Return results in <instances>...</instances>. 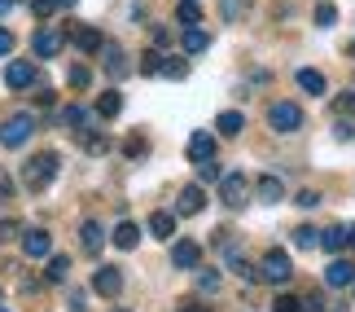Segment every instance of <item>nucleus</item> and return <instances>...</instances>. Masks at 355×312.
I'll return each instance as SVG.
<instances>
[{"instance_id": "nucleus-38", "label": "nucleus", "mask_w": 355, "mask_h": 312, "mask_svg": "<svg viewBox=\"0 0 355 312\" xmlns=\"http://www.w3.org/2000/svg\"><path fill=\"white\" fill-rule=\"evenodd\" d=\"M198 176H202V181H220L224 172H220V163H215V158H202L198 163Z\"/></svg>"}, {"instance_id": "nucleus-5", "label": "nucleus", "mask_w": 355, "mask_h": 312, "mask_svg": "<svg viewBox=\"0 0 355 312\" xmlns=\"http://www.w3.org/2000/svg\"><path fill=\"white\" fill-rule=\"evenodd\" d=\"M220 198L228 211H241L245 202H250V185H245V176L233 172V176H220Z\"/></svg>"}, {"instance_id": "nucleus-51", "label": "nucleus", "mask_w": 355, "mask_h": 312, "mask_svg": "<svg viewBox=\"0 0 355 312\" xmlns=\"http://www.w3.org/2000/svg\"><path fill=\"white\" fill-rule=\"evenodd\" d=\"M351 58H355V44H351Z\"/></svg>"}, {"instance_id": "nucleus-48", "label": "nucleus", "mask_w": 355, "mask_h": 312, "mask_svg": "<svg viewBox=\"0 0 355 312\" xmlns=\"http://www.w3.org/2000/svg\"><path fill=\"white\" fill-rule=\"evenodd\" d=\"M347 247L355 251V224H347Z\"/></svg>"}, {"instance_id": "nucleus-7", "label": "nucleus", "mask_w": 355, "mask_h": 312, "mask_svg": "<svg viewBox=\"0 0 355 312\" xmlns=\"http://www.w3.org/2000/svg\"><path fill=\"white\" fill-rule=\"evenodd\" d=\"M22 255H26V260H49V255H53L49 229H22Z\"/></svg>"}, {"instance_id": "nucleus-49", "label": "nucleus", "mask_w": 355, "mask_h": 312, "mask_svg": "<svg viewBox=\"0 0 355 312\" xmlns=\"http://www.w3.org/2000/svg\"><path fill=\"white\" fill-rule=\"evenodd\" d=\"M79 5V0H58V9H75Z\"/></svg>"}, {"instance_id": "nucleus-26", "label": "nucleus", "mask_w": 355, "mask_h": 312, "mask_svg": "<svg viewBox=\"0 0 355 312\" xmlns=\"http://www.w3.org/2000/svg\"><path fill=\"white\" fill-rule=\"evenodd\" d=\"M290 242L298 251H311V247H320V229H311V224H298L294 233H290Z\"/></svg>"}, {"instance_id": "nucleus-15", "label": "nucleus", "mask_w": 355, "mask_h": 312, "mask_svg": "<svg viewBox=\"0 0 355 312\" xmlns=\"http://www.w3.org/2000/svg\"><path fill=\"white\" fill-rule=\"evenodd\" d=\"M79 247H84L88 255H97L105 247V229L97 220H84V224H79Z\"/></svg>"}, {"instance_id": "nucleus-42", "label": "nucleus", "mask_w": 355, "mask_h": 312, "mask_svg": "<svg viewBox=\"0 0 355 312\" xmlns=\"http://www.w3.org/2000/svg\"><path fill=\"white\" fill-rule=\"evenodd\" d=\"M53 9H58V0H31V13H35V18H49Z\"/></svg>"}, {"instance_id": "nucleus-2", "label": "nucleus", "mask_w": 355, "mask_h": 312, "mask_svg": "<svg viewBox=\"0 0 355 312\" xmlns=\"http://www.w3.org/2000/svg\"><path fill=\"white\" fill-rule=\"evenodd\" d=\"M268 128L281 132V137L298 132V128H303V106H294V101H272V106H268Z\"/></svg>"}, {"instance_id": "nucleus-10", "label": "nucleus", "mask_w": 355, "mask_h": 312, "mask_svg": "<svg viewBox=\"0 0 355 312\" xmlns=\"http://www.w3.org/2000/svg\"><path fill=\"white\" fill-rule=\"evenodd\" d=\"M171 264H175V268H189V273H193V268L202 264V247H198L193 238L171 242Z\"/></svg>"}, {"instance_id": "nucleus-24", "label": "nucleus", "mask_w": 355, "mask_h": 312, "mask_svg": "<svg viewBox=\"0 0 355 312\" xmlns=\"http://www.w3.org/2000/svg\"><path fill=\"white\" fill-rule=\"evenodd\" d=\"M215 128H220V137H241L245 115H241V110H224L220 119H215Z\"/></svg>"}, {"instance_id": "nucleus-37", "label": "nucleus", "mask_w": 355, "mask_h": 312, "mask_svg": "<svg viewBox=\"0 0 355 312\" xmlns=\"http://www.w3.org/2000/svg\"><path fill=\"white\" fill-rule=\"evenodd\" d=\"M334 22H338V5L320 0V5H316V26H334Z\"/></svg>"}, {"instance_id": "nucleus-8", "label": "nucleus", "mask_w": 355, "mask_h": 312, "mask_svg": "<svg viewBox=\"0 0 355 312\" xmlns=\"http://www.w3.org/2000/svg\"><path fill=\"white\" fill-rule=\"evenodd\" d=\"M324 286H334V290L355 286V260H343V255H334L329 268H324Z\"/></svg>"}, {"instance_id": "nucleus-18", "label": "nucleus", "mask_w": 355, "mask_h": 312, "mask_svg": "<svg viewBox=\"0 0 355 312\" xmlns=\"http://www.w3.org/2000/svg\"><path fill=\"white\" fill-rule=\"evenodd\" d=\"M110 242H114L119 251H136V242H141V229H136L132 220H119L114 233H110Z\"/></svg>"}, {"instance_id": "nucleus-43", "label": "nucleus", "mask_w": 355, "mask_h": 312, "mask_svg": "<svg viewBox=\"0 0 355 312\" xmlns=\"http://www.w3.org/2000/svg\"><path fill=\"white\" fill-rule=\"evenodd\" d=\"M22 229H18V220H0V242H9V238H18Z\"/></svg>"}, {"instance_id": "nucleus-27", "label": "nucleus", "mask_w": 355, "mask_h": 312, "mask_svg": "<svg viewBox=\"0 0 355 312\" xmlns=\"http://www.w3.org/2000/svg\"><path fill=\"white\" fill-rule=\"evenodd\" d=\"M193 273H198V295H220V286H224V281H220V273H215V268H193Z\"/></svg>"}, {"instance_id": "nucleus-20", "label": "nucleus", "mask_w": 355, "mask_h": 312, "mask_svg": "<svg viewBox=\"0 0 355 312\" xmlns=\"http://www.w3.org/2000/svg\"><path fill=\"white\" fill-rule=\"evenodd\" d=\"M180 44H184L189 58H198V53H207V49H211V35L202 31V26H184V40H180Z\"/></svg>"}, {"instance_id": "nucleus-34", "label": "nucleus", "mask_w": 355, "mask_h": 312, "mask_svg": "<svg viewBox=\"0 0 355 312\" xmlns=\"http://www.w3.org/2000/svg\"><path fill=\"white\" fill-rule=\"evenodd\" d=\"M220 13L228 22H241L245 18V0H220Z\"/></svg>"}, {"instance_id": "nucleus-14", "label": "nucleus", "mask_w": 355, "mask_h": 312, "mask_svg": "<svg viewBox=\"0 0 355 312\" xmlns=\"http://www.w3.org/2000/svg\"><path fill=\"white\" fill-rule=\"evenodd\" d=\"M101 66H105V75H110V79L128 75V58H123L119 44H101Z\"/></svg>"}, {"instance_id": "nucleus-9", "label": "nucleus", "mask_w": 355, "mask_h": 312, "mask_svg": "<svg viewBox=\"0 0 355 312\" xmlns=\"http://www.w3.org/2000/svg\"><path fill=\"white\" fill-rule=\"evenodd\" d=\"M92 290L101 295V299H119V290H123V273L114 264H101L97 273H92Z\"/></svg>"}, {"instance_id": "nucleus-11", "label": "nucleus", "mask_w": 355, "mask_h": 312, "mask_svg": "<svg viewBox=\"0 0 355 312\" xmlns=\"http://www.w3.org/2000/svg\"><path fill=\"white\" fill-rule=\"evenodd\" d=\"M5 84H9V88H35V84H40L35 62H9V66H5Z\"/></svg>"}, {"instance_id": "nucleus-47", "label": "nucleus", "mask_w": 355, "mask_h": 312, "mask_svg": "<svg viewBox=\"0 0 355 312\" xmlns=\"http://www.w3.org/2000/svg\"><path fill=\"white\" fill-rule=\"evenodd\" d=\"M180 312H211V308H202V304H180Z\"/></svg>"}, {"instance_id": "nucleus-52", "label": "nucleus", "mask_w": 355, "mask_h": 312, "mask_svg": "<svg viewBox=\"0 0 355 312\" xmlns=\"http://www.w3.org/2000/svg\"><path fill=\"white\" fill-rule=\"evenodd\" d=\"M114 312H128V308H114Z\"/></svg>"}, {"instance_id": "nucleus-41", "label": "nucleus", "mask_w": 355, "mask_h": 312, "mask_svg": "<svg viewBox=\"0 0 355 312\" xmlns=\"http://www.w3.org/2000/svg\"><path fill=\"white\" fill-rule=\"evenodd\" d=\"M123 154H128V158H141V154H145V137H132V141H123Z\"/></svg>"}, {"instance_id": "nucleus-17", "label": "nucleus", "mask_w": 355, "mask_h": 312, "mask_svg": "<svg viewBox=\"0 0 355 312\" xmlns=\"http://www.w3.org/2000/svg\"><path fill=\"white\" fill-rule=\"evenodd\" d=\"M149 233H154L158 242H171L175 238V211H154L149 215Z\"/></svg>"}, {"instance_id": "nucleus-33", "label": "nucleus", "mask_w": 355, "mask_h": 312, "mask_svg": "<svg viewBox=\"0 0 355 312\" xmlns=\"http://www.w3.org/2000/svg\"><path fill=\"white\" fill-rule=\"evenodd\" d=\"M228 268H233L241 281H254V268H250V260H245V255H228Z\"/></svg>"}, {"instance_id": "nucleus-25", "label": "nucleus", "mask_w": 355, "mask_h": 312, "mask_svg": "<svg viewBox=\"0 0 355 312\" xmlns=\"http://www.w3.org/2000/svg\"><path fill=\"white\" fill-rule=\"evenodd\" d=\"M75 137H79V145H84L88 154H105V150H110V141H105V132H88V128H79Z\"/></svg>"}, {"instance_id": "nucleus-35", "label": "nucleus", "mask_w": 355, "mask_h": 312, "mask_svg": "<svg viewBox=\"0 0 355 312\" xmlns=\"http://www.w3.org/2000/svg\"><path fill=\"white\" fill-rule=\"evenodd\" d=\"M272 312H303V299H298V295H277V299H272Z\"/></svg>"}, {"instance_id": "nucleus-30", "label": "nucleus", "mask_w": 355, "mask_h": 312, "mask_svg": "<svg viewBox=\"0 0 355 312\" xmlns=\"http://www.w3.org/2000/svg\"><path fill=\"white\" fill-rule=\"evenodd\" d=\"M62 124L71 128V132H79V128H88V110H84V106H66V110H62Z\"/></svg>"}, {"instance_id": "nucleus-12", "label": "nucleus", "mask_w": 355, "mask_h": 312, "mask_svg": "<svg viewBox=\"0 0 355 312\" xmlns=\"http://www.w3.org/2000/svg\"><path fill=\"white\" fill-rule=\"evenodd\" d=\"M202 207H207V189H202V185H184L180 198H175V215H198Z\"/></svg>"}, {"instance_id": "nucleus-40", "label": "nucleus", "mask_w": 355, "mask_h": 312, "mask_svg": "<svg viewBox=\"0 0 355 312\" xmlns=\"http://www.w3.org/2000/svg\"><path fill=\"white\" fill-rule=\"evenodd\" d=\"M334 137L338 141H351L355 137V124H351V119H338V124H334Z\"/></svg>"}, {"instance_id": "nucleus-13", "label": "nucleus", "mask_w": 355, "mask_h": 312, "mask_svg": "<svg viewBox=\"0 0 355 312\" xmlns=\"http://www.w3.org/2000/svg\"><path fill=\"white\" fill-rule=\"evenodd\" d=\"M71 40H75L79 53H101V44H105V35L97 26H71Z\"/></svg>"}, {"instance_id": "nucleus-36", "label": "nucleus", "mask_w": 355, "mask_h": 312, "mask_svg": "<svg viewBox=\"0 0 355 312\" xmlns=\"http://www.w3.org/2000/svg\"><path fill=\"white\" fill-rule=\"evenodd\" d=\"M294 207H298V211L320 207V194H316V189H298V194H294Z\"/></svg>"}, {"instance_id": "nucleus-4", "label": "nucleus", "mask_w": 355, "mask_h": 312, "mask_svg": "<svg viewBox=\"0 0 355 312\" xmlns=\"http://www.w3.org/2000/svg\"><path fill=\"white\" fill-rule=\"evenodd\" d=\"M259 277H263L268 286H285V281L294 277V264H290V255L272 247V251L263 255V260H259Z\"/></svg>"}, {"instance_id": "nucleus-22", "label": "nucleus", "mask_w": 355, "mask_h": 312, "mask_svg": "<svg viewBox=\"0 0 355 312\" xmlns=\"http://www.w3.org/2000/svg\"><path fill=\"white\" fill-rule=\"evenodd\" d=\"M298 88H303V92H311V97H324V75L320 71H311V66H298Z\"/></svg>"}, {"instance_id": "nucleus-39", "label": "nucleus", "mask_w": 355, "mask_h": 312, "mask_svg": "<svg viewBox=\"0 0 355 312\" xmlns=\"http://www.w3.org/2000/svg\"><path fill=\"white\" fill-rule=\"evenodd\" d=\"M158 66H162V58H158L154 49H149V53H141V75H158Z\"/></svg>"}, {"instance_id": "nucleus-19", "label": "nucleus", "mask_w": 355, "mask_h": 312, "mask_svg": "<svg viewBox=\"0 0 355 312\" xmlns=\"http://www.w3.org/2000/svg\"><path fill=\"white\" fill-rule=\"evenodd\" d=\"M189 158H193V163L215 158V137H211V132H193V137H189Z\"/></svg>"}, {"instance_id": "nucleus-44", "label": "nucleus", "mask_w": 355, "mask_h": 312, "mask_svg": "<svg viewBox=\"0 0 355 312\" xmlns=\"http://www.w3.org/2000/svg\"><path fill=\"white\" fill-rule=\"evenodd\" d=\"M338 110H343V115H355V92H338Z\"/></svg>"}, {"instance_id": "nucleus-46", "label": "nucleus", "mask_w": 355, "mask_h": 312, "mask_svg": "<svg viewBox=\"0 0 355 312\" xmlns=\"http://www.w3.org/2000/svg\"><path fill=\"white\" fill-rule=\"evenodd\" d=\"M9 198H13V181H9L5 172H0V202H9Z\"/></svg>"}, {"instance_id": "nucleus-3", "label": "nucleus", "mask_w": 355, "mask_h": 312, "mask_svg": "<svg viewBox=\"0 0 355 312\" xmlns=\"http://www.w3.org/2000/svg\"><path fill=\"white\" fill-rule=\"evenodd\" d=\"M31 137H35V119L31 115H9L5 128H0V145H5V150H22Z\"/></svg>"}, {"instance_id": "nucleus-1", "label": "nucleus", "mask_w": 355, "mask_h": 312, "mask_svg": "<svg viewBox=\"0 0 355 312\" xmlns=\"http://www.w3.org/2000/svg\"><path fill=\"white\" fill-rule=\"evenodd\" d=\"M58 172H62V158L53 150H40L22 163V189L26 194H44V189L58 181Z\"/></svg>"}, {"instance_id": "nucleus-45", "label": "nucleus", "mask_w": 355, "mask_h": 312, "mask_svg": "<svg viewBox=\"0 0 355 312\" xmlns=\"http://www.w3.org/2000/svg\"><path fill=\"white\" fill-rule=\"evenodd\" d=\"M9 53H13V31L0 26V58H9Z\"/></svg>"}, {"instance_id": "nucleus-16", "label": "nucleus", "mask_w": 355, "mask_h": 312, "mask_svg": "<svg viewBox=\"0 0 355 312\" xmlns=\"http://www.w3.org/2000/svg\"><path fill=\"white\" fill-rule=\"evenodd\" d=\"M254 194H259V202H268V207H272V202H281L285 198V185H281V176H259V185H254Z\"/></svg>"}, {"instance_id": "nucleus-53", "label": "nucleus", "mask_w": 355, "mask_h": 312, "mask_svg": "<svg viewBox=\"0 0 355 312\" xmlns=\"http://www.w3.org/2000/svg\"><path fill=\"white\" fill-rule=\"evenodd\" d=\"M0 312H9V308H0Z\"/></svg>"}, {"instance_id": "nucleus-29", "label": "nucleus", "mask_w": 355, "mask_h": 312, "mask_svg": "<svg viewBox=\"0 0 355 312\" xmlns=\"http://www.w3.org/2000/svg\"><path fill=\"white\" fill-rule=\"evenodd\" d=\"M175 18H180V26H198L202 22V5L198 0H180V5H175Z\"/></svg>"}, {"instance_id": "nucleus-23", "label": "nucleus", "mask_w": 355, "mask_h": 312, "mask_svg": "<svg viewBox=\"0 0 355 312\" xmlns=\"http://www.w3.org/2000/svg\"><path fill=\"white\" fill-rule=\"evenodd\" d=\"M320 247L329 251V255H338L347 247V224H329V229H320Z\"/></svg>"}, {"instance_id": "nucleus-32", "label": "nucleus", "mask_w": 355, "mask_h": 312, "mask_svg": "<svg viewBox=\"0 0 355 312\" xmlns=\"http://www.w3.org/2000/svg\"><path fill=\"white\" fill-rule=\"evenodd\" d=\"M66 84H71V88H88L92 71H88V66H71V71H66Z\"/></svg>"}, {"instance_id": "nucleus-6", "label": "nucleus", "mask_w": 355, "mask_h": 312, "mask_svg": "<svg viewBox=\"0 0 355 312\" xmlns=\"http://www.w3.org/2000/svg\"><path fill=\"white\" fill-rule=\"evenodd\" d=\"M31 49H35V58H58V53L66 49V35L58 31V26H40V31L31 35Z\"/></svg>"}, {"instance_id": "nucleus-21", "label": "nucleus", "mask_w": 355, "mask_h": 312, "mask_svg": "<svg viewBox=\"0 0 355 312\" xmlns=\"http://www.w3.org/2000/svg\"><path fill=\"white\" fill-rule=\"evenodd\" d=\"M97 115L101 119H119L123 115V92L119 88H105L101 97H97Z\"/></svg>"}, {"instance_id": "nucleus-31", "label": "nucleus", "mask_w": 355, "mask_h": 312, "mask_svg": "<svg viewBox=\"0 0 355 312\" xmlns=\"http://www.w3.org/2000/svg\"><path fill=\"white\" fill-rule=\"evenodd\" d=\"M66 273H71V260H66V255H49L44 277H49V281H66Z\"/></svg>"}, {"instance_id": "nucleus-50", "label": "nucleus", "mask_w": 355, "mask_h": 312, "mask_svg": "<svg viewBox=\"0 0 355 312\" xmlns=\"http://www.w3.org/2000/svg\"><path fill=\"white\" fill-rule=\"evenodd\" d=\"M9 5H13V0H0V13H5V9H9Z\"/></svg>"}, {"instance_id": "nucleus-28", "label": "nucleus", "mask_w": 355, "mask_h": 312, "mask_svg": "<svg viewBox=\"0 0 355 312\" xmlns=\"http://www.w3.org/2000/svg\"><path fill=\"white\" fill-rule=\"evenodd\" d=\"M158 75H162V79H184V75H189V53H184V58H162Z\"/></svg>"}]
</instances>
